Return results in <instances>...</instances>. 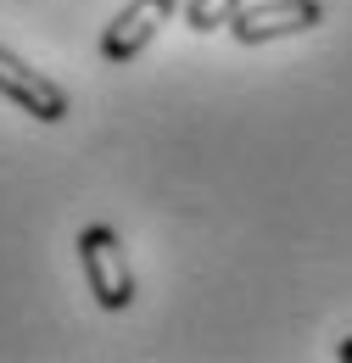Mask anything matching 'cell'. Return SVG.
Instances as JSON below:
<instances>
[{
    "instance_id": "4",
    "label": "cell",
    "mask_w": 352,
    "mask_h": 363,
    "mask_svg": "<svg viewBox=\"0 0 352 363\" xmlns=\"http://www.w3.org/2000/svg\"><path fill=\"white\" fill-rule=\"evenodd\" d=\"M179 0H129L112 23H106V34H101V56L106 62H134L140 50L151 45V34L174 17Z\"/></svg>"
},
{
    "instance_id": "6",
    "label": "cell",
    "mask_w": 352,
    "mask_h": 363,
    "mask_svg": "<svg viewBox=\"0 0 352 363\" xmlns=\"http://www.w3.org/2000/svg\"><path fill=\"white\" fill-rule=\"evenodd\" d=\"M341 358H347V363H352V335H347V341H341Z\"/></svg>"
},
{
    "instance_id": "3",
    "label": "cell",
    "mask_w": 352,
    "mask_h": 363,
    "mask_svg": "<svg viewBox=\"0 0 352 363\" xmlns=\"http://www.w3.org/2000/svg\"><path fill=\"white\" fill-rule=\"evenodd\" d=\"M0 95H6L11 106H23L28 118H40V123H62V118H67L62 84H50L45 73H34L23 56H11L6 45H0Z\"/></svg>"
},
{
    "instance_id": "1",
    "label": "cell",
    "mask_w": 352,
    "mask_h": 363,
    "mask_svg": "<svg viewBox=\"0 0 352 363\" xmlns=\"http://www.w3.org/2000/svg\"><path fill=\"white\" fill-rule=\"evenodd\" d=\"M79 263H84V279H89V291H95V302L106 313H123L134 302V269L123 257V240L106 224H89L79 235Z\"/></svg>"
},
{
    "instance_id": "7",
    "label": "cell",
    "mask_w": 352,
    "mask_h": 363,
    "mask_svg": "<svg viewBox=\"0 0 352 363\" xmlns=\"http://www.w3.org/2000/svg\"><path fill=\"white\" fill-rule=\"evenodd\" d=\"M179 6H185V0H179Z\"/></svg>"
},
{
    "instance_id": "5",
    "label": "cell",
    "mask_w": 352,
    "mask_h": 363,
    "mask_svg": "<svg viewBox=\"0 0 352 363\" xmlns=\"http://www.w3.org/2000/svg\"><path fill=\"white\" fill-rule=\"evenodd\" d=\"M241 6H246V0H185V28L213 34V28H224V23H229Z\"/></svg>"
},
{
    "instance_id": "2",
    "label": "cell",
    "mask_w": 352,
    "mask_h": 363,
    "mask_svg": "<svg viewBox=\"0 0 352 363\" xmlns=\"http://www.w3.org/2000/svg\"><path fill=\"white\" fill-rule=\"evenodd\" d=\"M324 23V0H263V6H241L229 17V34L241 45H268L285 34H308Z\"/></svg>"
}]
</instances>
